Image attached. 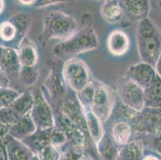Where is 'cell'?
<instances>
[{
    "label": "cell",
    "mask_w": 161,
    "mask_h": 160,
    "mask_svg": "<svg viewBox=\"0 0 161 160\" xmlns=\"http://www.w3.org/2000/svg\"><path fill=\"white\" fill-rule=\"evenodd\" d=\"M80 106L83 109H90L102 123L106 121L114 107V97L112 91L103 84H91L78 93Z\"/></svg>",
    "instance_id": "6da1fadb"
},
{
    "label": "cell",
    "mask_w": 161,
    "mask_h": 160,
    "mask_svg": "<svg viewBox=\"0 0 161 160\" xmlns=\"http://www.w3.org/2000/svg\"><path fill=\"white\" fill-rule=\"evenodd\" d=\"M137 43L142 62L155 67L161 53V38L158 29L148 18H143L139 23Z\"/></svg>",
    "instance_id": "7a4b0ae2"
},
{
    "label": "cell",
    "mask_w": 161,
    "mask_h": 160,
    "mask_svg": "<svg viewBox=\"0 0 161 160\" xmlns=\"http://www.w3.org/2000/svg\"><path fill=\"white\" fill-rule=\"evenodd\" d=\"M99 45L97 35L92 27L78 30L68 39L57 43L53 53L60 59H68L85 51L95 49Z\"/></svg>",
    "instance_id": "3957f363"
},
{
    "label": "cell",
    "mask_w": 161,
    "mask_h": 160,
    "mask_svg": "<svg viewBox=\"0 0 161 160\" xmlns=\"http://www.w3.org/2000/svg\"><path fill=\"white\" fill-rule=\"evenodd\" d=\"M78 31V23L74 18L61 11H53L45 17L43 21V38L50 39H68Z\"/></svg>",
    "instance_id": "277c9868"
},
{
    "label": "cell",
    "mask_w": 161,
    "mask_h": 160,
    "mask_svg": "<svg viewBox=\"0 0 161 160\" xmlns=\"http://www.w3.org/2000/svg\"><path fill=\"white\" fill-rule=\"evenodd\" d=\"M63 74L65 83L76 93L81 92L92 83L88 68L81 60H68L64 67Z\"/></svg>",
    "instance_id": "5b68a950"
},
{
    "label": "cell",
    "mask_w": 161,
    "mask_h": 160,
    "mask_svg": "<svg viewBox=\"0 0 161 160\" xmlns=\"http://www.w3.org/2000/svg\"><path fill=\"white\" fill-rule=\"evenodd\" d=\"M33 102L31 92L22 94L11 105L0 109V123L9 129L22 117L30 113Z\"/></svg>",
    "instance_id": "8992f818"
},
{
    "label": "cell",
    "mask_w": 161,
    "mask_h": 160,
    "mask_svg": "<svg viewBox=\"0 0 161 160\" xmlns=\"http://www.w3.org/2000/svg\"><path fill=\"white\" fill-rule=\"evenodd\" d=\"M32 94L34 102L30 111L32 121L38 130H52L54 128V119L49 104L40 91H38Z\"/></svg>",
    "instance_id": "52a82bcc"
},
{
    "label": "cell",
    "mask_w": 161,
    "mask_h": 160,
    "mask_svg": "<svg viewBox=\"0 0 161 160\" xmlns=\"http://www.w3.org/2000/svg\"><path fill=\"white\" fill-rule=\"evenodd\" d=\"M119 92L121 100L128 109L135 112H140L144 109L145 98L143 89L131 79H127L122 81L119 86Z\"/></svg>",
    "instance_id": "ba28073f"
},
{
    "label": "cell",
    "mask_w": 161,
    "mask_h": 160,
    "mask_svg": "<svg viewBox=\"0 0 161 160\" xmlns=\"http://www.w3.org/2000/svg\"><path fill=\"white\" fill-rule=\"evenodd\" d=\"M133 117L134 129L137 131L147 134H160L161 108H144L140 112L135 113Z\"/></svg>",
    "instance_id": "9c48e42d"
},
{
    "label": "cell",
    "mask_w": 161,
    "mask_h": 160,
    "mask_svg": "<svg viewBox=\"0 0 161 160\" xmlns=\"http://www.w3.org/2000/svg\"><path fill=\"white\" fill-rule=\"evenodd\" d=\"M26 16L23 14L14 16L11 20L0 23V39L7 42H13L17 39L20 45L21 40L19 39V35L23 36V33L26 30Z\"/></svg>",
    "instance_id": "30bf717a"
},
{
    "label": "cell",
    "mask_w": 161,
    "mask_h": 160,
    "mask_svg": "<svg viewBox=\"0 0 161 160\" xmlns=\"http://www.w3.org/2000/svg\"><path fill=\"white\" fill-rule=\"evenodd\" d=\"M8 160H39L31 150L21 140L7 134L3 139Z\"/></svg>",
    "instance_id": "8fae6325"
},
{
    "label": "cell",
    "mask_w": 161,
    "mask_h": 160,
    "mask_svg": "<svg viewBox=\"0 0 161 160\" xmlns=\"http://www.w3.org/2000/svg\"><path fill=\"white\" fill-rule=\"evenodd\" d=\"M156 75L154 67L143 62L132 66L128 72V79H131L143 89L153 81Z\"/></svg>",
    "instance_id": "7c38bea8"
},
{
    "label": "cell",
    "mask_w": 161,
    "mask_h": 160,
    "mask_svg": "<svg viewBox=\"0 0 161 160\" xmlns=\"http://www.w3.org/2000/svg\"><path fill=\"white\" fill-rule=\"evenodd\" d=\"M0 67L9 77L18 76L21 70L17 51L11 47H3L0 57Z\"/></svg>",
    "instance_id": "4fadbf2b"
},
{
    "label": "cell",
    "mask_w": 161,
    "mask_h": 160,
    "mask_svg": "<svg viewBox=\"0 0 161 160\" xmlns=\"http://www.w3.org/2000/svg\"><path fill=\"white\" fill-rule=\"evenodd\" d=\"M36 130L37 128L32 121L29 113L22 117L18 122H16L14 125L8 129V134L11 135L12 137L22 141L33 135Z\"/></svg>",
    "instance_id": "5bb4252c"
},
{
    "label": "cell",
    "mask_w": 161,
    "mask_h": 160,
    "mask_svg": "<svg viewBox=\"0 0 161 160\" xmlns=\"http://www.w3.org/2000/svg\"><path fill=\"white\" fill-rule=\"evenodd\" d=\"M108 48L110 53L114 55H124L129 48V39L124 32L114 30L108 36Z\"/></svg>",
    "instance_id": "9a60e30c"
},
{
    "label": "cell",
    "mask_w": 161,
    "mask_h": 160,
    "mask_svg": "<svg viewBox=\"0 0 161 160\" xmlns=\"http://www.w3.org/2000/svg\"><path fill=\"white\" fill-rule=\"evenodd\" d=\"M21 67H35L38 61L37 51L32 42L29 39L22 40L17 51Z\"/></svg>",
    "instance_id": "2e32d148"
},
{
    "label": "cell",
    "mask_w": 161,
    "mask_h": 160,
    "mask_svg": "<svg viewBox=\"0 0 161 160\" xmlns=\"http://www.w3.org/2000/svg\"><path fill=\"white\" fill-rule=\"evenodd\" d=\"M145 108H161V79L156 74L153 81L143 89Z\"/></svg>",
    "instance_id": "e0dca14e"
},
{
    "label": "cell",
    "mask_w": 161,
    "mask_h": 160,
    "mask_svg": "<svg viewBox=\"0 0 161 160\" xmlns=\"http://www.w3.org/2000/svg\"><path fill=\"white\" fill-rule=\"evenodd\" d=\"M83 111L87 131L92 140L94 141L96 145H97L103 138V127L102 122L93 114L90 109L83 108Z\"/></svg>",
    "instance_id": "ac0fdd59"
},
{
    "label": "cell",
    "mask_w": 161,
    "mask_h": 160,
    "mask_svg": "<svg viewBox=\"0 0 161 160\" xmlns=\"http://www.w3.org/2000/svg\"><path fill=\"white\" fill-rule=\"evenodd\" d=\"M143 145L140 140H134L123 145L118 152L117 160H143Z\"/></svg>",
    "instance_id": "d6986e66"
},
{
    "label": "cell",
    "mask_w": 161,
    "mask_h": 160,
    "mask_svg": "<svg viewBox=\"0 0 161 160\" xmlns=\"http://www.w3.org/2000/svg\"><path fill=\"white\" fill-rule=\"evenodd\" d=\"M122 7L116 1H106L101 7L100 14L105 22L115 23L121 19Z\"/></svg>",
    "instance_id": "ffe728a7"
},
{
    "label": "cell",
    "mask_w": 161,
    "mask_h": 160,
    "mask_svg": "<svg viewBox=\"0 0 161 160\" xmlns=\"http://www.w3.org/2000/svg\"><path fill=\"white\" fill-rule=\"evenodd\" d=\"M131 135V126L126 122L115 123L112 127V137L116 143L125 145L129 142Z\"/></svg>",
    "instance_id": "44dd1931"
},
{
    "label": "cell",
    "mask_w": 161,
    "mask_h": 160,
    "mask_svg": "<svg viewBox=\"0 0 161 160\" xmlns=\"http://www.w3.org/2000/svg\"><path fill=\"white\" fill-rule=\"evenodd\" d=\"M126 11L135 17L146 18L148 12L149 3L147 1H125L124 3Z\"/></svg>",
    "instance_id": "7402d4cb"
},
{
    "label": "cell",
    "mask_w": 161,
    "mask_h": 160,
    "mask_svg": "<svg viewBox=\"0 0 161 160\" xmlns=\"http://www.w3.org/2000/svg\"><path fill=\"white\" fill-rule=\"evenodd\" d=\"M96 146H97L98 151L102 157V159L117 160L118 152L110 139L103 138L102 140Z\"/></svg>",
    "instance_id": "603a6c76"
},
{
    "label": "cell",
    "mask_w": 161,
    "mask_h": 160,
    "mask_svg": "<svg viewBox=\"0 0 161 160\" xmlns=\"http://www.w3.org/2000/svg\"><path fill=\"white\" fill-rule=\"evenodd\" d=\"M22 94L9 87L0 88V109L7 108L14 102Z\"/></svg>",
    "instance_id": "cb8c5ba5"
},
{
    "label": "cell",
    "mask_w": 161,
    "mask_h": 160,
    "mask_svg": "<svg viewBox=\"0 0 161 160\" xmlns=\"http://www.w3.org/2000/svg\"><path fill=\"white\" fill-rule=\"evenodd\" d=\"M36 155L39 160H60L61 157L58 148L51 144L40 148Z\"/></svg>",
    "instance_id": "d4e9b609"
},
{
    "label": "cell",
    "mask_w": 161,
    "mask_h": 160,
    "mask_svg": "<svg viewBox=\"0 0 161 160\" xmlns=\"http://www.w3.org/2000/svg\"><path fill=\"white\" fill-rule=\"evenodd\" d=\"M19 79L23 84L31 86L36 83L38 79V72L35 67H22L19 74Z\"/></svg>",
    "instance_id": "484cf974"
},
{
    "label": "cell",
    "mask_w": 161,
    "mask_h": 160,
    "mask_svg": "<svg viewBox=\"0 0 161 160\" xmlns=\"http://www.w3.org/2000/svg\"><path fill=\"white\" fill-rule=\"evenodd\" d=\"M47 86L49 88V91L51 92V95L53 97H60L64 95V85L61 83L59 78H57L56 76L50 77L48 79Z\"/></svg>",
    "instance_id": "4316f807"
},
{
    "label": "cell",
    "mask_w": 161,
    "mask_h": 160,
    "mask_svg": "<svg viewBox=\"0 0 161 160\" xmlns=\"http://www.w3.org/2000/svg\"><path fill=\"white\" fill-rule=\"evenodd\" d=\"M67 141L64 132L61 129H52L50 135V144L55 147L58 148L59 146L64 145V143Z\"/></svg>",
    "instance_id": "83f0119b"
},
{
    "label": "cell",
    "mask_w": 161,
    "mask_h": 160,
    "mask_svg": "<svg viewBox=\"0 0 161 160\" xmlns=\"http://www.w3.org/2000/svg\"><path fill=\"white\" fill-rule=\"evenodd\" d=\"M81 151L75 149L72 146L71 149L66 151L64 155H61L60 160H78L82 155Z\"/></svg>",
    "instance_id": "f1b7e54d"
},
{
    "label": "cell",
    "mask_w": 161,
    "mask_h": 160,
    "mask_svg": "<svg viewBox=\"0 0 161 160\" xmlns=\"http://www.w3.org/2000/svg\"><path fill=\"white\" fill-rule=\"evenodd\" d=\"M10 79L3 68L0 67V88L9 87Z\"/></svg>",
    "instance_id": "f546056e"
},
{
    "label": "cell",
    "mask_w": 161,
    "mask_h": 160,
    "mask_svg": "<svg viewBox=\"0 0 161 160\" xmlns=\"http://www.w3.org/2000/svg\"><path fill=\"white\" fill-rule=\"evenodd\" d=\"M0 160H8L5 145L2 140H0Z\"/></svg>",
    "instance_id": "4dcf8cb0"
},
{
    "label": "cell",
    "mask_w": 161,
    "mask_h": 160,
    "mask_svg": "<svg viewBox=\"0 0 161 160\" xmlns=\"http://www.w3.org/2000/svg\"><path fill=\"white\" fill-rule=\"evenodd\" d=\"M153 146L155 150L159 153V155H161V135L158 136L153 141Z\"/></svg>",
    "instance_id": "1f68e13d"
},
{
    "label": "cell",
    "mask_w": 161,
    "mask_h": 160,
    "mask_svg": "<svg viewBox=\"0 0 161 160\" xmlns=\"http://www.w3.org/2000/svg\"><path fill=\"white\" fill-rule=\"evenodd\" d=\"M8 134V128L0 123V140H2Z\"/></svg>",
    "instance_id": "d6a6232c"
},
{
    "label": "cell",
    "mask_w": 161,
    "mask_h": 160,
    "mask_svg": "<svg viewBox=\"0 0 161 160\" xmlns=\"http://www.w3.org/2000/svg\"><path fill=\"white\" fill-rule=\"evenodd\" d=\"M155 67H156V69H155V70H156V73L157 74V75L161 79V53H160V55H159V58H158L157 62H156Z\"/></svg>",
    "instance_id": "836d02e7"
},
{
    "label": "cell",
    "mask_w": 161,
    "mask_h": 160,
    "mask_svg": "<svg viewBox=\"0 0 161 160\" xmlns=\"http://www.w3.org/2000/svg\"><path fill=\"white\" fill-rule=\"evenodd\" d=\"M143 160H160V159H159L158 157L155 156V155H147V156L144 157Z\"/></svg>",
    "instance_id": "e575fe53"
},
{
    "label": "cell",
    "mask_w": 161,
    "mask_h": 160,
    "mask_svg": "<svg viewBox=\"0 0 161 160\" xmlns=\"http://www.w3.org/2000/svg\"><path fill=\"white\" fill-rule=\"evenodd\" d=\"M78 160H93V159H92V158H91L90 156H88V155L82 154L81 156L79 158Z\"/></svg>",
    "instance_id": "d590c367"
},
{
    "label": "cell",
    "mask_w": 161,
    "mask_h": 160,
    "mask_svg": "<svg viewBox=\"0 0 161 160\" xmlns=\"http://www.w3.org/2000/svg\"><path fill=\"white\" fill-rule=\"evenodd\" d=\"M20 3H22L23 4H25V5H30V4H32L34 3V1H20Z\"/></svg>",
    "instance_id": "8d00e7d4"
},
{
    "label": "cell",
    "mask_w": 161,
    "mask_h": 160,
    "mask_svg": "<svg viewBox=\"0 0 161 160\" xmlns=\"http://www.w3.org/2000/svg\"><path fill=\"white\" fill-rule=\"evenodd\" d=\"M3 8H4V2L3 1H0V14H1V12L3 11Z\"/></svg>",
    "instance_id": "74e56055"
},
{
    "label": "cell",
    "mask_w": 161,
    "mask_h": 160,
    "mask_svg": "<svg viewBox=\"0 0 161 160\" xmlns=\"http://www.w3.org/2000/svg\"><path fill=\"white\" fill-rule=\"evenodd\" d=\"M3 50V47L0 46V57H1V55H2Z\"/></svg>",
    "instance_id": "f35d334b"
},
{
    "label": "cell",
    "mask_w": 161,
    "mask_h": 160,
    "mask_svg": "<svg viewBox=\"0 0 161 160\" xmlns=\"http://www.w3.org/2000/svg\"><path fill=\"white\" fill-rule=\"evenodd\" d=\"M158 5H159V7H160L161 9V1H159V2H158Z\"/></svg>",
    "instance_id": "ab89813d"
},
{
    "label": "cell",
    "mask_w": 161,
    "mask_h": 160,
    "mask_svg": "<svg viewBox=\"0 0 161 160\" xmlns=\"http://www.w3.org/2000/svg\"><path fill=\"white\" fill-rule=\"evenodd\" d=\"M160 135H161V132H160Z\"/></svg>",
    "instance_id": "60d3db41"
}]
</instances>
